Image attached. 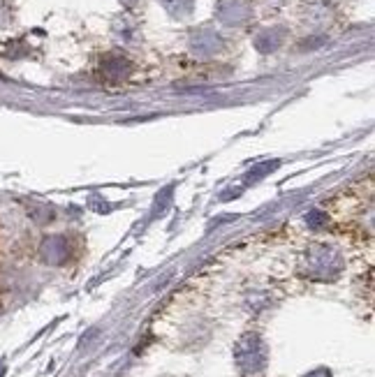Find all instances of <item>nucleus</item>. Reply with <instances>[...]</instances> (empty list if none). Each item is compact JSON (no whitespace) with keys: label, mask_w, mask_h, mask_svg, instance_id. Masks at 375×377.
<instances>
[{"label":"nucleus","mask_w":375,"mask_h":377,"mask_svg":"<svg viewBox=\"0 0 375 377\" xmlns=\"http://www.w3.org/2000/svg\"><path fill=\"white\" fill-rule=\"evenodd\" d=\"M42 255H45L47 262H61L65 257V245L61 243V238H49V241L42 245Z\"/></svg>","instance_id":"f257e3e1"}]
</instances>
